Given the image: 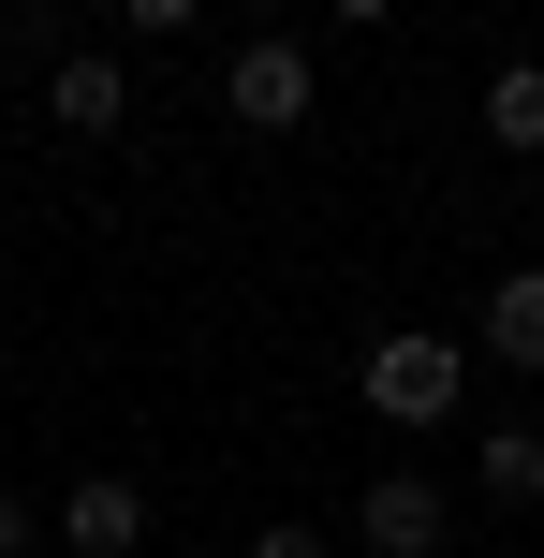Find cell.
<instances>
[{"label": "cell", "instance_id": "obj_12", "mask_svg": "<svg viewBox=\"0 0 544 558\" xmlns=\"http://www.w3.org/2000/svg\"><path fill=\"white\" fill-rule=\"evenodd\" d=\"M324 15H339V29H383V15H398V0H324Z\"/></svg>", "mask_w": 544, "mask_h": 558}, {"label": "cell", "instance_id": "obj_7", "mask_svg": "<svg viewBox=\"0 0 544 558\" xmlns=\"http://www.w3.org/2000/svg\"><path fill=\"white\" fill-rule=\"evenodd\" d=\"M471 471H486L500 514H530V500H544V426H486V441H471Z\"/></svg>", "mask_w": 544, "mask_h": 558}, {"label": "cell", "instance_id": "obj_5", "mask_svg": "<svg viewBox=\"0 0 544 558\" xmlns=\"http://www.w3.org/2000/svg\"><path fill=\"white\" fill-rule=\"evenodd\" d=\"M45 118H59L74 147H104L118 118H133V59H118V45H59V74H45Z\"/></svg>", "mask_w": 544, "mask_h": 558}, {"label": "cell", "instance_id": "obj_3", "mask_svg": "<svg viewBox=\"0 0 544 558\" xmlns=\"http://www.w3.org/2000/svg\"><path fill=\"white\" fill-rule=\"evenodd\" d=\"M45 530L74 544V558H147V485H133V471H74V485L45 500Z\"/></svg>", "mask_w": 544, "mask_h": 558}, {"label": "cell", "instance_id": "obj_2", "mask_svg": "<svg viewBox=\"0 0 544 558\" xmlns=\"http://www.w3.org/2000/svg\"><path fill=\"white\" fill-rule=\"evenodd\" d=\"M221 104L251 118V133H294V118L324 104V59H310V45H280V29H265V45H235V59H221Z\"/></svg>", "mask_w": 544, "mask_h": 558}, {"label": "cell", "instance_id": "obj_6", "mask_svg": "<svg viewBox=\"0 0 544 558\" xmlns=\"http://www.w3.org/2000/svg\"><path fill=\"white\" fill-rule=\"evenodd\" d=\"M486 353L544 383V265H500V279H486Z\"/></svg>", "mask_w": 544, "mask_h": 558}, {"label": "cell", "instance_id": "obj_11", "mask_svg": "<svg viewBox=\"0 0 544 558\" xmlns=\"http://www.w3.org/2000/svg\"><path fill=\"white\" fill-rule=\"evenodd\" d=\"M29 544H45V514H29V500H0V558H29Z\"/></svg>", "mask_w": 544, "mask_h": 558}, {"label": "cell", "instance_id": "obj_8", "mask_svg": "<svg viewBox=\"0 0 544 558\" xmlns=\"http://www.w3.org/2000/svg\"><path fill=\"white\" fill-rule=\"evenodd\" d=\"M486 133L516 147V162H544V59H500L486 74Z\"/></svg>", "mask_w": 544, "mask_h": 558}, {"label": "cell", "instance_id": "obj_10", "mask_svg": "<svg viewBox=\"0 0 544 558\" xmlns=\"http://www.w3.org/2000/svg\"><path fill=\"white\" fill-rule=\"evenodd\" d=\"M251 558H339V544H324L310 514H265V530H251Z\"/></svg>", "mask_w": 544, "mask_h": 558}, {"label": "cell", "instance_id": "obj_4", "mask_svg": "<svg viewBox=\"0 0 544 558\" xmlns=\"http://www.w3.org/2000/svg\"><path fill=\"white\" fill-rule=\"evenodd\" d=\"M353 544H368V558H442V544H457V500H442L427 471H383L368 500H353Z\"/></svg>", "mask_w": 544, "mask_h": 558}, {"label": "cell", "instance_id": "obj_1", "mask_svg": "<svg viewBox=\"0 0 544 558\" xmlns=\"http://www.w3.org/2000/svg\"><path fill=\"white\" fill-rule=\"evenodd\" d=\"M457 383H471V353H457V338H427V324H383L368 367H353V397H368L383 426H442V412H457Z\"/></svg>", "mask_w": 544, "mask_h": 558}, {"label": "cell", "instance_id": "obj_9", "mask_svg": "<svg viewBox=\"0 0 544 558\" xmlns=\"http://www.w3.org/2000/svg\"><path fill=\"white\" fill-rule=\"evenodd\" d=\"M192 15H206V0H118V29H133V45H177Z\"/></svg>", "mask_w": 544, "mask_h": 558}]
</instances>
